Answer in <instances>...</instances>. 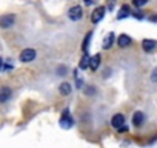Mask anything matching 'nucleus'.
I'll return each instance as SVG.
<instances>
[{
    "label": "nucleus",
    "mask_w": 157,
    "mask_h": 148,
    "mask_svg": "<svg viewBox=\"0 0 157 148\" xmlns=\"http://www.w3.org/2000/svg\"><path fill=\"white\" fill-rule=\"evenodd\" d=\"M36 56H37V53H36V49L34 48H26V49H23L22 53H20V62H23V63H28V62H33L34 59H36Z\"/></svg>",
    "instance_id": "1"
},
{
    "label": "nucleus",
    "mask_w": 157,
    "mask_h": 148,
    "mask_svg": "<svg viewBox=\"0 0 157 148\" xmlns=\"http://www.w3.org/2000/svg\"><path fill=\"white\" fill-rule=\"evenodd\" d=\"M68 17H69L71 20H74V22L80 20V19L83 17V10H82V6H78V5L72 6V8L68 11Z\"/></svg>",
    "instance_id": "2"
},
{
    "label": "nucleus",
    "mask_w": 157,
    "mask_h": 148,
    "mask_svg": "<svg viewBox=\"0 0 157 148\" xmlns=\"http://www.w3.org/2000/svg\"><path fill=\"white\" fill-rule=\"evenodd\" d=\"M72 125H74V120H72V117H69L68 110H65V111H63V116H62V119H60V127H62L63 130H69Z\"/></svg>",
    "instance_id": "3"
},
{
    "label": "nucleus",
    "mask_w": 157,
    "mask_h": 148,
    "mask_svg": "<svg viewBox=\"0 0 157 148\" xmlns=\"http://www.w3.org/2000/svg\"><path fill=\"white\" fill-rule=\"evenodd\" d=\"M14 20H16V16L14 14H5L0 17V26L2 28H10L14 25Z\"/></svg>",
    "instance_id": "4"
},
{
    "label": "nucleus",
    "mask_w": 157,
    "mask_h": 148,
    "mask_svg": "<svg viewBox=\"0 0 157 148\" xmlns=\"http://www.w3.org/2000/svg\"><path fill=\"white\" fill-rule=\"evenodd\" d=\"M103 16H105V6H97V8L94 10L93 16H91L93 23H99V22L103 19Z\"/></svg>",
    "instance_id": "5"
},
{
    "label": "nucleus",
    "mask_w": 157,
    "mask_h": 148,
    "mask_svg": "<svg viewBox=\"0 0 157 148\" xmlns=\"http://www.w3.org/2000/svg\"><path fill=\"white\" fill-rule=\"evenodd\" d=\"M142 48H143L146 53H151V51H154V49L157 48V42L152 40V39H145V40L142 42Z\"/></svg>",
    "instance_id": "6"
},
{
    "label": "nucleus",
    "mask_w": 157,
    "mask_h": 148,
    "mask_svg": "<svg viewBox=\"0 0 157 148\" xmlns=\"http://www.w3.org/2000/svg\"><path fill=\"white\" fill-rule=\"evenodd\" d=\"M111 125H113L114 128H117V130H119L122 125H125V116H123V114H120V113H119V114H114V116H113V119H111Z\"/></svg>",
    "instance_id": "7"
},
{
    "label": "nucleus",
    "mask_w": 157,
    "mask_h": 148,
    "mask_svg": "<svg viewBox=\"0 0 157 148\" xmlns=\"http://www.w3.org/2000/svg\"><path fill=\"white\" fill-rule=\"evenodd\" d=\"M131 42H132V39H131L128 34H120L119 39H117V45H119L120 48H126V46H129Z\"/></svg>",
    "instance_id": "8"
},
{
    "label": "nucleus",
    "mask_w": 157,
    "mask_h": 148,
    "mask_svg": "<svg viewBox=\"0 0 157 148\" xmlns=\"http://www.w3.org/2000/svg\"><path fill=\"white\" fill-rule=\"evenodd\" d=\"M100 62H102V56H100V54L93 56V57L90 59V68H91L93 71H96V69L100 66Z\"/></svg>",
    "instance_id": "9"
},
{
    "label": "nucleus",
    "mask_w": 157,
    "mask_h": 148,
    "mask_svg": "<svg viewBox=\"0 0 157 148\" xmlns=\"http://www.w3.org/2000/svg\"><path fill=\"white\" fill-rule=\"evenodd\" d=\"M10 97H11V90L8 87H2V88H0V103L6 102Z\"/></svg>",
    "instance_id": "10"
},
{
    "label": "nucleus",
    "mask_w": 157,
    "mask_h": 148,
    "mask_svg": "<svg viewBox=\"0 0 157 148\" xmlns=\"http://www.w3.org/2000/svg\"><path fill=\"white\" fill-rule=\"evenodd\" d=\"M128 16H131V8H129V5H123V6L120 8L119 14H117V19L122 20V19H126Z\"/></svg>",
    "instance_id": "11"
},
{
    "label": "nucleus",
    "mask_w": 157,
    "mask_h": 148,
    "mask_svg": "<svg viewBox=\"0 0 157 148\" xmlns=\"http://www.w3.org/2000/svg\"><path fill=\"white\" fill-rule=\"evenodd\" d=\"M143 120H145L143 113H142V111H136L134 116H132V123H134L136 127H140V125L143 123Z\"/></svg>",
    "instance_id": "12"
},
{
    "label": "nucleus",
    "mask_w": 157,
    "mask_h": 148,
    "mask_svg": "<svg viewBox=\"0 0 157 148\" xmlns=\"http://www.w3.org/2000/svg\"><path fill=\"white\" fill-rule=\"evenodd\" d=\"M90 56H88V53H83V57L80 59V62H78V69H86L88 66H90Z\"/></svg>",
    "instance_id": "13"
},
{
    "label": "nucleus",
    "mask_w": 157,
    "mask_h": 148,
    "mask_svg": "<svg viewBox=\"0 0 157 148\" xmlns=\"http://www.w3.org/2000/svg\"><path fill=\"white\" fill-rule=\"evenodd\" d=\"M71 84H68V82H63L60 87H59V91H60V94H63V96H68V94H71Z\"/></svg>",
    "instance_id": "14"
},
{
    "label": "nucleus",
    "mask_w": 157,
    "mask_h": 148,
    "mask_svg": "<svg viewBox=\"0 0 157 148\" xmlns=\"http://www.w3.org/2000/svg\"><path fill=\"white\" fill-rule=\"evenodd\" d=\"M113 42H114V33H109L105 37V40H103V49H109L111 45H113Z\"/></svg>",
    "instance_id": "15"
},
{
    "label": "nucleus",
    "mask_w": 157,
    "mask_h": 148,
    "mask_svg": "<svg viewBox=\"0 0 157 148\" xmlns=\"http://www.w3.org/2000/svg\"><path fill=\"white\" fill-rule=\"evenodd\" d=\"M91 37H93V33L90 31V33L86 34L83 43H82V51H83V53H88V48H90V43H91Z\"/></svg>",
    "instance_id": "16"
},
{
    "label": "nucleus",
    "mask_w": 157,
    "mask_h": 148,
    "mask_svg": "<svg viewBox=\"0 0 157 148\" xmlns=\"http://www.w3.org/2000/svg\"><path fill=\"white\" fill-rule=\"evenodd\" d=\"M146 3H148V0H132V5L137 6V8H142V6H145Z\"/></svg>",
    "instance_id": "17"
},
{
    "label": "nucleus",
    "mask_w": 157,
    "mask_h": 148,
    "mask_svg": "<svg viewBox=\"0 0 157 148\" xmlns=\"http://www.w3.org/2000/svg\"><path fill=\"white\" fill-rule=\"evenodd\" d=\"M151 80H152L154 84L157 82V66H155V68L152 69V72H151Z\"/></svg>",
    "instance_id": "18"
},
{
    "label": "nucleus",
    "mask_w": 157,
    "mask_h": 148,
    "mask_svg": "<svg viewBox=\"0 0 157 148\" xmlns=\"http://www.w3.org/2000/svg\"><path fill=\"white\" fill-rule=\"evenodd\" d=\"M57 72H59V76H65L66 68H65V66H59V68H57Z\"/></svg>",
    "instance_id": "19"
},
{
    "label": "nucleus",
    "mask_w": 157,
    "mask_h": 148,
    "mask_svg": "<svg viewBox=\"0 0 157 148\" xmlns=\"http://www.w3.org/2000/svg\"><path fill=\"white\" fill-rule=\"evenodd\" d=\"M132 16H136L137 19H143V14H140V11H136V13H132Z\"/></svg>",
    "instance_id": "20"
},
{
    "label": "nucleus",
    "mask_w": 157,
    "mask_h": 148,
    "mask_svg": "<svg viewBox=\"0 0 157 148\" xmlns=\"http://www.w3.org/2000/svg\"><path fill=\"white\" fill-rule=\"evenodd\" d=\"M85 93H86V94H93L94 90H93V88H85Z\"/></svg>",
    "instance_id": "21"
},
{
    "label": "nucleus",
    "mask_w": 157,
    "mask_h": 148,
    "mask_svg": "<svg viewBox=\"0 0 157 148\" xmlns=\"http://www.w3.org/2000/svg\"><path fill=\"white\" fill-rule=\"evenodd\" d=\"M149 20H151V22H157V16H152Z\"/></svg>",
    "instance_id": "22"
},
{
    "label": "nucleus",
    "mask_w": 157,
    "mask_h": 148,
    "mask_svg": "<svg viewBox=\"0 0 157 148\" xmlns=\"http://www.w3.org/2000/svg\"><path fill=\"white\" fill-rule=\"evenodd\" d=\"M3 68V60H2V57H0V69Z\"/></svg>",
    "instance_id": "23"
}]
</instances>
